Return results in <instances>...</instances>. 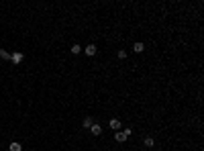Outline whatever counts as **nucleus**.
I'll return each mask as SVG.
<instances>
[{
	"label": "nucleus",
	"instance_id": "39448f33",
	"mask_svg": "<svg viewBox=\"0 0 204 151\" xmlns=\"http://www.w3.org/2000/svg\"><path fill=\"white\" fill-rule=\"evenodd\" d=\"M92 125H94V118H92V117H86V118H84V123H82V127H84V129H90Z\"/></svg>",
	"mask_w": 204,
	"mask_h": 151
},
{
	"label": "nucleus",
	"instance_id": "1a4fd4ad",
	"mask_svg": "<svg viewBox=\"0 0 204 151\" xmlns=\"http://www.w3.org/2000/svg\"><path fill=\"white\" fill-rule=\"evenodd\" d=\"M143 143H145V147H153V145H155V141H153L151 137H145V141H143Z\"/></svg>",
	"mask_w": 204,
	"mask_h": 151
},
{
	"label": "nucleus",
	"instance_id": "9d476101",
	"mask_svg": "<svg viewBox=\"0 0 204 151\" xmlns=\"http://www.w3.org/2000/svg\"><path fill=\"white\" fill-rule=\"evenodd\" d=\"M69 51H72V53H74V55H78V53H80V51H82V47H80V45H78V43H76V45H72V49H69Z\"/></svg>",
	"mask_w": 204,
	"mask_h": 151
},
{
	"label": "nucleus",
	"instance_id": "f257e3e1",
	"mask_svg": "<svg viewBox=\"0 0 204 151\" xmlns=\"http://www.w3.org/2000/svg\"><path fill=\"white\" fill-rule=\"evenodd\" d=\"M131 133H133V131H131L129 127H127V129H125V131H118V133H116V135H114V139H116V141H118V143H122V141H127V139L131 137Z\"/></svg>",
	"mask_w": 204,
	"mask_h": 151
},
{
	"label": "nucleus",
	"instance_id": "0eeeda50",
	"mask_svg": "<svg viewBox=\"0 0 204 151\" xmlns=\"http://www.w3.org/2000/svg\"><path fill=\"white\" fill-rule=\"evenodd\" d=\"M143 49H145V45H143L141 41H139V43H135V45H133V51H135V53H143Z\"/></svg>",
	"mask_w": 204,
	"mask_h": 151
},
{
	"label": "nucleus",
	"instance_id": "6e6552de",
	"mask_svg": "<svg viewBox=\"0 0 204 151\" xmlns=\"http://www.w3.org/2000/svg\"><path fill=\"white\" fill-rule=\"evenodd\" d=\"M110 129L118 131V129H121V121H118V118H112V121H110Z\"/></svg>",
	"mask_w": 204,
	"mask_h": 151
},
{
	"label": "nucleus",
	"instance_id": "423d86ee",
	"mask_svg": "<svg viewBox=\"0 0 204 151\" xmlns=\"http://www.w3.org/2000/svg\"><path fill=\"white\" fill-rule=\"evenodd\" d=\"M8 149H10V151H23V145L16 143V141H12V143L8 145Z\"/></svg>",
	"mask_w": 204,
	"mask_h": 151
},
{
	"label": "nucleus",
	"instance_id": "f8f14e48",
	"mask_svg": "<svg viewBox=\"0 0 204 151\" xmlns=\"http://www.w3.org/2000/svg\"><path fill=\"white\" fill-rule=\"evenodd\" d=\"M125 57H127V51L121 49V51H118V59H125Z\"/></svg>",
	"mask_w": 204,
	"mask_h": 151
},
{
	"label": "nucleus",
	"instance_id": "f03ea898",
	"mask_svg": "<svg viewBox=\"0 0 204 151\" xmlns=\"http://www.w3.org/2000/svg\"><path fill=\"white\" fill-rule=\"evenodd\" d=\"M90 131H92V135H94V137L102 135V127H100L98 123H94V125H92V127H90Z\"/></svg>",
	"mask_w": 204,
	"mask_h": 151
},
{
	"label": "nucleus",
	"instance_id": "7ed1b4c3",
	"mask_svg": "<svg viewBox=\"0 0 204 151\" xmlns=\"http://www.w3.org/2000/svg\"><path fill=\"white\" fill-rule=\"evenodd\" d=\"M82 51H84L86 55H90V57H92V55H96V51H98V49H96V45H88V47H84Z\"/></svg>",
	"mask_w": 204,
	"mask_h": 151
},
{
	"label": "nucleus",
	"instance_id": "20e7f679",
	"mask_svg": "<svg viewBox=\"0 0 204 151\" xmlns=\"http://www.w3.org/2000/svg\"><path fill=\"white\" fill-rule=\"evenodd\" d=\"M10 59H12V63H20L23 61V53H20V51H14V53H10Z\"/></svg>",
	"mask_w": 204,
	"mask_h": 151
},
{
	"label": "nucleus",
	"instance_id": "9b49d317",
	"mask_svg": "<svg viewBox=\"0 0 204 151\" xmlns=\"http://www.w3.org/2000/svg\"><path fill=\"white\" fill-rule=\"evenodd\" d=\"M0 57H2V59H10V53L4 51V49H0Z\"/></svg>",
	"mask_w": 204,
	"mask_h": 151
}]
</instances>
